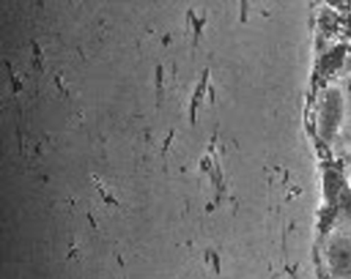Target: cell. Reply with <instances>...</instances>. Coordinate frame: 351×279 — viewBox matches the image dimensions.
I'll return each mask as SVG.
<instances>
[{"label": "cell", "mask_w": 351, "mask_h": 279, "mask_svg": "<svg viewBox=\"0 0 351 279\" xmlns=\"http://www.w3.org/2000/svg\"><path fill=\"white\" fill-rule=\"evenodd\" d=\"M330 260L333 271L339 279H351V236L347 232L340 233V237L332 244Z\"/></svg>", "instance_id": "obj_2"}, {"label": "cell", "mask_w": 351, "mask_h": 279, "mask_svg": "<svg viewBox=\"0 0 351 279\" xmlns=\"http://www.w3.org/2000/svg\"><path fill=\"white\" fill-rule=\"evenodd\" d=\"M346 116V103L343 94L337 89L329 90L324 97L322 104V135L325 136L326 141L332 142L341 129L343 121Z\"/></svg>", "instance_id": "obj_1"}]
</instances>
